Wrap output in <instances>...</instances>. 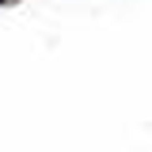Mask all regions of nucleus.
I'll use <instances>...</instances> for the list:
<instances>
[{
	"instance_id": "obj_1",
	"label": "nucleus",
	"mask_w": 152,
	"mask_h": 152,
	"mask_svg": "<svg viewBox=\"0 0 152 152\" xmlns=\"http://www.w3.org/2000/svg\"><path fill=\"white\" fill-rule=\"evenodd\" d=\"M0 4H4V0H0Z\"/></svg>"
}]
</instances>
